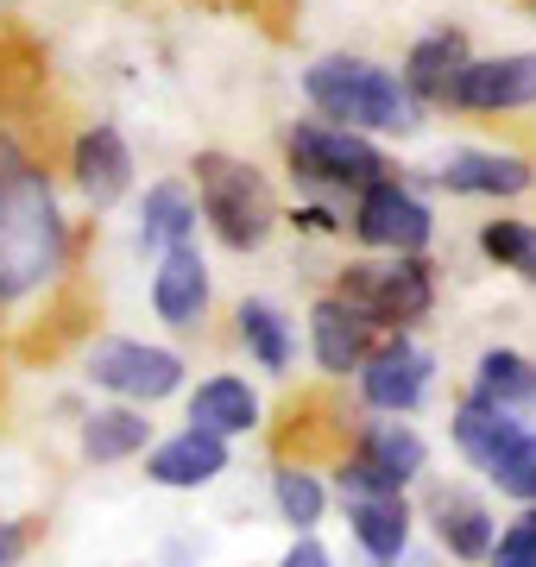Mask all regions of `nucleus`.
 I'll return each instance as SVG.
<instances>
[{"instance_id": "obj_11", "label": "nucleus", "mask_w": 536, "mask_h": 567, "mask_svg": "<svg viewBox=\"0 0 536 567\" xmlns=\"http://www.w3.org/2000/svg\"><path fill=\"white\" fill-rule=\"evenodd\" d=\"M70 177H76V189H83L89 208H114L133 189V152H126L121 126L95 121L76 140V152H70Z\"/></svg>"}, {"instance_id": "obj_17", "label": "nucleus", "mask_w": 536, "mask_h": 567, "mask_svg": "<svg viewBox=\"0 0 536 567\" xmlns=\"http://www.w3.org/2000/svg\"><path fill=\"white\" fill-rule=\"evenodd\" d=\"M467 32H430V39L411 44V58H404V89H411L416 102H449V89L461 82V70H467Z\"/></svg>"}, {"instance_id": "obj_23", "label": "nucleus", "mask_w": 536, "mask_h": 567, "mask_svg": "<svg viewBox=\"0 0 536 567\" xmlns=\"http://www.w3.org/2000/svg\"><path fill=\"white\" fill-rule=\"evenodd\" d=\"M474 398H486V404H498V410L536 404V365L524 360V353H512V347L480 353V365H474Z\"/></svg>"}, {"instance_id": "obj_7", "label": "nucleus", "mask_w": 536, "mask_h": 567, "mask_svg": "<svg viewBox=\"0 0 536 567\" xmlns=\"http://www.w3.org/2000/svg\"><path fill=\"white\" fill-rule=\"evenodd\" d=\"M89 379L126 404H158L184 385V360L171 347H145V341H102L89 353Z\"/></svg>"}, {"instance_id": "obj_5", "label": "nucleus", "mask_w": 536, "mask_h": 567, "mask_svg": "<svg viewBox=\"0 0 536 567\" xmlns=\"http://www.w3.org/2000/svg\"><path fill=\"white\" fill-rule=\"evenodd\" d=\"M285 158H290V171H297L303 183H322V189H367V183H379L385 171H392V164H385V152H379L367 133L334 126V121L290 126Z\"/></svg>"}, {"instance_id": "obj_12", "label": "nucleus", "mask_w": 536, "mask_h": 567, "mask_svg": "<svg viewBox=\"0 0 536 567\" xmlns=\"http://www.w3.org/2000/svg\"><path fill=\"white\" fill-rule=\"evenodd\" d=\"M152 309H158V322L189 334V328H203L208 316V265L196 246H171L158 252V271H152Z\"/></svg>"}, {"instance_id": "obj_32", "label": "nucleus", "mask_w": 536, "mask_h": 567, "mask_svg": "<svg viewBox=\"0 0 536 567\" xmlns=\"http://www.w3.org/2000/svg\"><path fill=\"white\" fill-rule=\"evenodd\" d=\"M530 524H536V511H530ZM530 555H536V543H530Z\"/></svg>"}, {"instance_id": "obj_27", "label": "nucleus", "mask_w": 536, "mask_h": 567, "mask_svg": "<svg viewBox=\"0 0 536 567\" xmlns=\"http://www.w3.org/2000/svg\"><path fill=\"white\" fill-rule=\"evenodd\" d=\"M486 480H493L505 498H517V505H536V429H524V435L486 466Z\"/></svg>"}, {"instance_id": "obj_30", "label": "nucleus", "mask_w": 536, "mask_h": 567, "mask_svg": "<svg viewBox=\"0 0 536 567\" xmlns=\"http://www.w3.org/2000/svg\"><path fill=\"white\" fill-rule=\"evenodd\" d=\"M297 227H310V234H334V215H329V208H297Z\"/></svg>"}, {"instance_id": "obj_16", "label": "nucleus", "mask_w": 536, "mask_h": 567, "mask_svg": "<svg viewBox=\"0 0 536 567\" xmlns=\"http://www.w3.org/2000/svg\"><path fill=\"white\" fill-rule=\"evenodd\" d=\"M353 536L379 567H392L404 548H411V511H404V492H353L348 498Z\"/></svg>"}, {"instance_id": "obj_26", "label": "nucleus", "mask_w": 536, "mask_h": 567, "mask_svg": "<svg viewBox=\"0 0 536 567\" xmlns=\"http://www.w3.org/2000/svg\"><path fill=\"white\" fill-rule=\"evenodd\" d=\"M480 252L493 265H505V271H517L536 290V227L530 221H486L480 227Z\"/></svg>"}, {"instance_id": "obj_2", "label": "nucleus", "mask_w": 536, "mask_h": 567, "mask_svg": "<svg viewBox=\"0 0 536 567\" xmlns=\"http://www.w3.org/2000/svg\"><path fill=\"white\" fill-rule=\"evenodd\" d=\"M303 95L316 102V114H329L334 126H353V133H416L423 126V102L411 89L379 70L372 58H316L303 70Z\"/></svg>"}, {"instance_id": "obj_1", "label": "nucleus", "mask_w": 536, "mask_h": 567, "mask_svg": "<svg viewBox=\"0 0 536 567\" xmlns=\"http://www.w3.org/2000/svg\"><path fill=\"white\" fill-rule=\"evenodd\" d=\"M70 259V227H63L58 189L39 164H25L13 183H0V303L32 297Z\"/></svg>"}, {"instance_id": "obj_3", "label": "nucleus", "mask_w": 536, "mask_h": 567, "mask_svg": "<svg viewBox=\"0 0 536 567\" xmlns=\"http://www.w3.org/2000/svg\"><path fill=\"white\" fill-rule=\"evenodd\" d=\"M196 196H203V221L215 227V240L234 252L271 240L278 227V203H271V183L252 171L247 158H227V152H196Z\"/></svg>"}, {"instance_id": "obj_13", "label": "nucleus", "mask_w": 536, "mask_h": 567, "mask_svg": "<svg viewBox=\"0 0 536 567\" xmlns=\"http://www.w3.org/2000/svg\"><path fill=\"white\" fill-rule=\"evenodd\" d=\"M221 473H227V442L208 435V429H184V435H171L145 454V480L165 492H196Z\"/></svg>"}, {"instance_id": "obj_31", "label": "nucleus", "mask_w": 536, "mask_h": 567, "mask_svg": "<svg viewBox=\"0 0 536 567\" xmlns=\"http://www.w3.org/2000/svg\"><path fill=\"white\" fill-rule=\"evenodd\" d=\"M498 567H536L530 555H498Z\"/></svg>"}, {"instance_id": "obj_15", "label": "nucleus", "mask_w": 536, "mask_h": 567, "mask_svg": "<svg viewBox=\"0 0 536 567\" xmlns=\"http://www.w3.org/2000/svg\"><path fill=\"white\" fill-rule=\"evenodd\" d=\"M310 347H316V365H322V372L348 379V372H360V360L372 353V322L353 303H341V297H322V303L310 309Z\"/></svg>"}, {"instance_id": "obj_10", "label": "nucleus", "mask_w": 536, "mask_h": 567, "mask_svg": "<svg viewBox=\"0 0 536 567\" xmlns=\"http://www.w3.org/2000/svg\"><path fill=\"white\" fill-rule=\"evenodd\" d=\"M449 107H467V114L536 107V51H512V58H467L461 82L449 89Z\"/></svg>"}, {"instance_id": "obj_20", "label": "nucleus", "mask_w": 536, "mask_h": 567, "mask_svg": "<svg viewBox=\"0 0 536 567\" xmlns=\"http://www.w3.org/2000/svg\"><path fill=\"white\" fill-rule=\"evenodd\" d=\"M435 543L449 548V555H461V561H486L498 543L493 511L480 505V498H467V492H442L435 498Z\"/></svg>"}, {"instance_id": "obj_18", "label": "nucleus", "mask_w": 536, "mask_h": 567, "mask_svg": "<svg viewBox=\"0 0 536 567\" xmlns=\"http://www.w3.org/2000/svg\"><path fill=\"white\" fill-rule=\"evenodd\" d=\"M189 429H208V435H247V429H259V391L247 385V379H208V385H196V398H189Z\"/></svg>"}, {"instance_id": "obj_6", "label": "nucleus", "mask_w": 536, "mask_h": 567, "mask_svg": "<svg viewBox=\"0 0 536 567\" xmlns=\"http://www.w3.org/2000/svg\"><path fill=\"white\" fill-rule=\"evenodd\" d=\"M423 461H430V447H423V435L411 423H367L360 447L341 466V492L348 498L353 492H404L423 473Z\"/></svg>"}, {"instance_id": "obj_29", "label": "nucleus", "mask_w": 536, "mask_h": 567, "mask_svg": "<svg viewBox=\"0 0 536 567\" xmlns=\"http://www.w3.org/2000/svg\"><path fill=\"white\" fill-rule=\"evenodd\" d=\"M25 555V529L20 524H0V567H13Z\"/></svg>"}, {"instance_id": "obj_8", "label": "nucleus", "mask_w": 536, "mask_h": 567, "mask_svg": "<svg viewBox=\"0 0 536 567\" xmlns=\"http://www.w3.org/2000/svg\"><path fill=\"white\" fill-rule=\"evenodd\" d=\"M353 234L367 246H379V252H423L435 234L430 221V203L423 196H411L404 183L379 177L360 189V208H353Z\"/></svg>"}, {"instance_id": "obj_21", "label": "nucleus", "mask_w": 536, "mask_h": 567, "mask_svg": "<svg viewBox=\"0 0 536 567\" xmlns=\"http://www.w3.org/2000/svg\"><path fill=\"white\" fill-rule=\"evenodd\" d=\"M196 234V196L184 183H152L140 203V252H171Z\"/></svg>"}, {"instance_id": "obj_9", "label": "nucleus", "mask_w": 536, "mask_h": 567, "mask_svg": "<svg viewBox=\"0 0 536 567\" xmlns=\"http://www.w3.org/2000/svg\"><path fill=\"white\" fill-rule=\"evenodd\" d=\"M430 372H435L430 347H416L411 334H398L392 347H379V353L360 360V398L372 410H385V416H411L423 404V391H430Z\"/></svg>"}, {"instance_id": "obj_28", "label": "nucleus", "mask_w": 536, "mask_h": 567, "mask_svg": "<svg viewBox=\"0 0 536 567\" xmlns=\"http://www.w3.org/2000/svg\"><path fill=\"white\" fill-rule=\"evenodd\" d=\"M285 567H334V561H329V548L316 543L310 529H297V543L285 548Z\"/></svg>"}, {"instance_id": "obj_4", "label": "nucleus", "mask_w": 536, "mask_h": 567, "mask_svg": "<svg viewBox=\"0 0 536 567\" xmlns=\"http://www.w3.org/2000/svg\"><path fill=\"white\" fill-rule=\"evenodd\" d=\"M334 297L353 303L372 328H379V322L404 328V322H423V316H430L435 284H430V265L416 259V252H392L385 265H372V259L348 265L341 284H334Z\"/></svg>"}, {"instance_id": "obj_25", "label": "nucleus", "mask_w": 536, "mask_h": 567, "mask_svg": "<svg viewBox=\"0 0 536 567\" xmlns=\"http://www.w3.org/2000/svg\"><path fill=\"white\" fill-rule=\"evenodd\" d=\"M240 341H247V353L266 372H290V322L278 316L271 303H240Z\"/></svg>"}, {"instance_id": "obj_24", "label": "nucleus", "mask_w": 536, "mask_h": 567, "mask_svg": "<svg viewBox=\"0 0 536 567\" xmlns=\"http://www.w3.org/2000/svg\"><path fill=\"white\" fill-rule=\"evenodd\" d=\"M271 498H278V517L290 529H316L322 511H329V492H322V480H316L310 466H278L271 473Z\"/></svg>"}, {"instance_id": "obj_19", "label": "nucleus", "mask_w": 536, "mask_h": 567, "mask_svg": "<svg viewBox=\"0 0 536 567\" xmlns=\"http://www.w3.org/2000/svg\"><path fill=\"white\" fill-rule=\"evenodd\" d=\"M524 429L530 423H517V410H498V404H486V398H467V404L454 410V447H461L480 473H486Z\"/></svg>"}, {"instance_id": "obj_14", "label": "nucleus", "mask_w": 536, "mask_h": 567, "mask_svg": "<svg viewBox=\"0 0 536 567\" xmlns=\"http://www.w3.org/2000/svg\"><path fill=\"white\" fill-rule=\"evenodd\" d=\"M435 183L454 189V196H524L536 183V171L517 152H480V145H467V152H449V158L435 164Z\"/></svg>"}, {"instance_id": "obj_22", "label": "nucleus", "mask_w": 536, "mask_h": 567, "mask_svg": "<svg viewBox=\"0 0 536 567\" xmlns=\"http://www.w3.org/2000/svg\"><path fill=\"white\" fill-rule=\"evenodd\" d=\"M145 442H152V423H145V410H133V404L95 410L83 423V461H95V466L133 461V454H145Z\"/></svg>"}]
</instances>
